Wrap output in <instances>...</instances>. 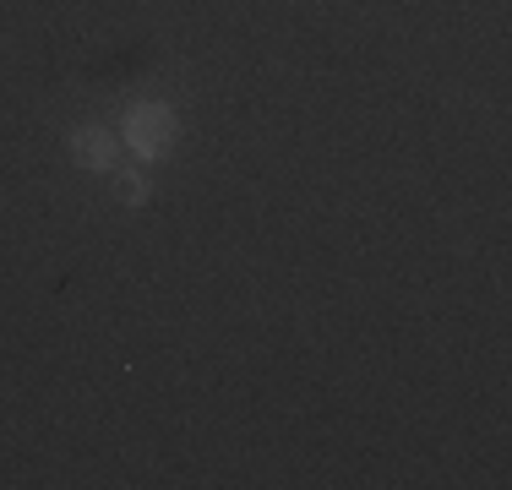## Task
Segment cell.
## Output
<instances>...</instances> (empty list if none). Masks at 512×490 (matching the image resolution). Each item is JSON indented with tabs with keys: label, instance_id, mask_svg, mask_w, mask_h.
Instances as JSON below:
<instances>
[{
	"label": "cell",
	"instance_id": "1",
	"mask_svg": "<svg viewBox=\"0 0 512 490\" xmlns=\"http://www.w3.org/2000/svg\"><path fill=\"white\" fill-rule=\"evenodd\" d=\"M175 109H164V104H137L126 115V137H131V153H142V158H164L169 147H175Z\"/></svg>",
	"mask_w": 512,
	"mask_h": 490
},
{
	"label": "cell",
	"instance_id": "2",
	"mask_svg": "<svg viewBox=\"0 0 512 490\" xmlns=\"http://www.w3.org/2000/svg\"><path fill=\"white\" fill-rule=\"evenodd\" d=\"M71 158H77V169H93V175L115 169V131L77 126V131H71Z\"/></svg>",
	"mask_w": 512,
	"mask_h": 490
},
{
	"label": "cell",
	"instance_id": "3",
	"mask_svg": "<svg viewBox=\"0 0 512 490\" xmlns=\"http://www.w3.org/2000/svg\"><path fill=\"white\" fill-rule=\"evenodd\" d=\"M115 196L126 207H142V202H148V180H142V175H115Z\"/></svg>",
	"mask_w": 512,
	"mask_h": 490
}]
</instances>
